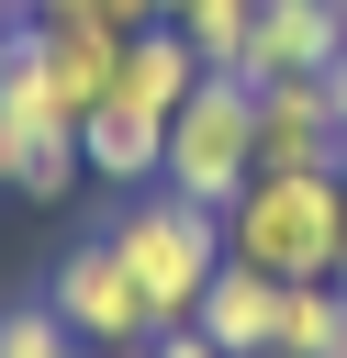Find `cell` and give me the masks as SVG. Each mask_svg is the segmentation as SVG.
<instances>
[{"instance_id":"6da1fadb","label":"cell","mask_w":347,"mask_h":358,"mask_svg":"<svg viewBox=\"0 0 347 358\" xmlns=\"http://www.w3.org/2000/svg\"><path fill=\"white\" fill-rule=\"evenodd\" d=\"M224 257L257 280H336L347 257V179L336 168H257L224 213Z\"/></svg>"},{"instance_id":"7a4b0ae2","label":"cell","mask_w":347,"mask_h":358,"mask_svg":"<svg viewBox=\"0 0 347 358\" xmlns=\"http://www.w3.org/2000/svg\"><path fill=\"white\" fill-rule=\"evenodd\" d=\"M112 235V257L134 268V291H146V313L157 324H190V302L213 291V268H224V213H201V201H179V190H123V213L101 224Z\"/></svg>"},{"instance_id":"3957f363","label":"cell","mask_w":347,"mask_h":358,"mask_svg":"<svg viewBox=\"0 0 347 358\" xmlns=\"http://www.w3.org/2000/svg\"><path fill=\"white\" fill-rule=\"evenodd\" d=\"M257 179V78L213 67L179 112H168V157H157V190L201 201V213H235V190Z\"/></svg>"},{"instance_id":"277c9868","label":"cell","mask_w":347,"mask_h":358,"mask_svg":"<svg viewBox=\"0 0 347 358\" xmlns=\"http://www.w3.org/2000/svg\"><path fill=\"white\" fill-rule=\"evenodd\" d=\"M45 302H56V324H67L78 347H146V336H168V324L146 313L134 268L112 257V235H78V246L45 268Z\"/></svg>"},{"instance_id":"5b68a950","label":"cell","mask_w":347,"mask_h":358,"mask_svg":"<svg viewBox=\"0 0 347 358\" xmlns=\"http://www.w3.org/2000/svg\"><path fill=\"white\" fill-rule=\"evenodd\" d=\"M336 145L325 78H257V168H336Z\"/></svg>"},{"instance_id":"8992f818","label":"cell","mask_w":347,"mask_h":358,"mask_svg":"<svg viewBox=\"0 0 347 358\" xmlns=\"http://www.w3.org/2000/svg\"><path fill=\"white\" fill-rule=\"evenodd\" d=\"M336 45H347V0H269L235 78H325Z\"/></svg>"},{"instance_id":"52a82bcc","label":"cell","mask_w":347,"mask_h":358,"mask_svg":"<svg viewBox=\"0 0 347 358\" xmlns=\"http://www.w3.org/2000/svg\"><path fill=\"white\" fill-rule=\"evenodd\" d=\"M34 34H45V67H56L67 112L90 123V112L112 101V78H123V22H90V11H34Z\"/></svg>"},{"instance_id":"ba28073f","label":"cell","mask_w":347,"mask_h":358,"mask_svg":"<svg viewBox=\"0 0 347 358\" xmlns=\"http://www.w3.org/2000/svg\"><path fill=\"white\" fill-rule=\"evenodd\" d=\"M201 78H213V67H201V45H190L179 22H146V34H123V78H112V101H134L146 123H168Z\"/></svg>"},{"instance_id":"9c48e42d","label":"cell","mask_w":347,"mask_h":358,"mask_svg":"<svg viewBox=\"0 0 347 358\" xmlns=\"http://www.w3.org/2000/svg\"><path fill=\"white\" fill-rule=\"evenodd\" d=\"M190 336H213L224 358H257V347H280V280H257V268H213V291L190 302Z\"/></svg>"},{"instance_id":"30bf717a","label":"cell","mask_w":347,"mask_h":358,"mask_svg":"<svg viewBox=\"0 0 347 358\" xmlns=\"http://www.w3.org/2000/svg\"><path fill=\"white\" fill-rule=\"evenodd\" d=\"M157 157H168V123H146L134 101H101V112L78 123V168H90V179H112V190H146V179H157Z\"/></svg>"},{"instance_id":"8fae6325","label":"cell","mask_w":347,"mask_h":358,"mask_svg":"<svg viewBox=\"0 0 347 358\" xmlns=\"http://www.w3.org/2000/svg\"><path fill=\"white\" fill-rule=\"evenodd\" d=\"M90 168H78V123H11L0 112V190L22 201H67Z\"/></svg>"},{"instance_id":"7c38bea8","label":"cell","mask_w":347,"mask_h":358,"mask_svg":"<svg viewBox=\"0 0 347 358\" xmlns=\"http://www.w3.org/2000/svg\"><path fill=\"white\" fill-rule=\"evenodd\" d=\"M280 347L291 358H347V291L336 280H280Z\"/></svg>"},{"instance_id":"4fadbf2b","label":"cell","mask_w":347,"mask_h":358,"mask_svg":"<svg viewBox=\"0 0 347 358\" xmlns=\"http://www.w3.org/2000/svg\"><path fill=\"white\" fill-rule=\"evenodd\" d=\"M257 11H269V0H179L168 22L201 45V67H246V45H257Z\"/></svg>"},{"instance_id":"5bb4252c","label":"cell","mask_w":347,"mask_h":358,"mask_svg":"<svg viewBox=\"0 0 347 358\" xmlns=\"http://www.w3.org/2000/svg\"><path fill=\"white\" fill-rule=\"evenodd\" d=\"M78 336L56 324V302L34 291V302H0V358H67Z\"/></svg>"},{"instance_id":"9a60e30c","label":"cell","mask_w":347,"mask_h":358,"mask_svg":"<svg viewBox=\"0 0 347 358\" xmlns=\"http://www.w3.org/2000/svg\"><path fill=\"white\" fill-rule=\"evenodd\" d=\"M146 358H224L213 336H190V324H168V336H146Z\"/></svg>"},{"instance_id":"2e32d148","label":"cell","mask_w":347,"mask_h":358,"mask_svg":"<svg viewBox=\"0 0 347 358\" xmlns=\"http://www.w3.org/2000/svg\"><path fill=\"white\" fill-rule=\"evenodd\" d=\"M325 112H336V134H347V45L325 56Z\"/></svg>"},{"instance_id":"e0dca14e","label":"cell","mask_w":347,"mask_h":358,"mask_svg":"<svg viewBox=\"0 0 347 358\" xmlns=\"http://www.w3.org/2000/svg\"><path fill=\"white\" fill-rule=\"evenodd\" d=\"M90 358H146V347H90Z\"/></svg>"},{"instance_id":"ac0fdd59","label":"cell","mask_w":347,"mask_h":358,"mask_svg":"<svg viewBox=\"0 0 347 358\" xmlns=\"http://www.w3.org/2000/svg\"><path fill=\"white\" fill-rule=\"evenodd\" d=\"M22 11H34V0H0V22H22Z\"/></svg>"},{"instance_id":"d6986e66","label":"cell","mask_w":347,"mask_h":358,"mask_svg":"<svg viewBox=\"0 0 347 358\" xmlns=\"http://www.w3.org/2000/svg\"><path fill=\"white\" fill-rule=\"evenodd\" d=\"M336 179H347V145H336Z\"/></svg>"},{"instance_id":"ffe728a7","label":"cell","mask_w":347,"mask_h":358,"mask_svg":"<svg viewBox=\"0 0 347 358\" xmlns=\"http://www.w3.org/2000/svg\"><path fill=\"white\" fill-rule=\"evenodd\" d=\"M336 291H347V257H336Z\"/></svg>"},{"instance_id":"44dd1931","label":"cell","mask_w":347,"mask_h":358,"mask_svg":"<svg viewBox=\"0 0 347 358\" xmlns=\"http://www.w3.org/2000/svg\"><path fill=\"white\" fill-rule=\"evenodd\" d=\"M257 358H291V347H257Z\"/></svg>"},{"instance_id":"7402d4cb","label":"cell","mask_w":347,"mask_h":358,"mask_svg":"<svg viewBox=\"0 0 347 358\" xmlns=\"http://www.w3.org/2000/svg\"><path fill=\"white\" fill-rule=\"evenodd\" d=\"M67 358H90V347H67Z\"/></svg>"}]
</instances>
